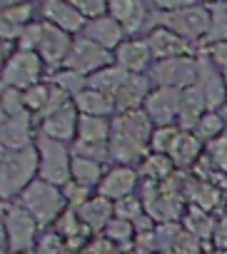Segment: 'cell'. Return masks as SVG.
I'll use <instances>...</instances> for the list:
<instances>
[{
  "label": "cell",
  "instance_id": "obj_1",
  "mask_svg": "<svg viewBox=\"0 0 227 254\" xmlns=\"http://www.w3.org/2000/svg\"><path fill=\"white\" fill-rule=\"evenodd\" d=\"M35 172H40L38 147L3 150V157H0V192H3V199L10 202L20 197L35 182Z\"/></svg>",
  "mask_w": 227,
  "mask_h": 254
},
{
  "label": "cell",
  "instance_id": "obj_44",
  "mask_svg": "<svg viewBox=\"0 0 227 254\" xmlns=\"http://www.w3.org/2000/svg\"><path fill=\"white\" fill-rule=\"evenodd\" d=\"M207 157H210L215 170L227 172V135H222L207 145Z\"/></svg>",
  "mask_w": 227,
  "mask_h": 254
},
{
  "label": "cell",
  "instance_id": "obj_28",
  "mask_svg": "<svg viewBox=\"0 0 227 254\" xmlns=\"http://www.w3.org/2000/svg\"><path fill=\"white\" fill-rule=\"evenodd\" d=\"M202 155V140L195 135V132H187L182 130L180 140L175 142L172 152H170V160L175 167H192Z\"/></svg>",
  "mask_w": 227,
  "mask_h": 254
},
{
  "label": "cell",
  "instance_id": "obj_35",
  "mask_svg": "<svg viewBox=\"0 0 227 254\" xmlns=\"http://www.w3.org/2000/svg\"><path fill=\"white\" fill-rule=\"evenodd\" d=\"M202 142H212V140H217V137H222V132H225V117L220 115V112H205V117L197 122V127L192 130Z\"/></svg>",
  "mask_w": 227,
  "mask_h": 254
},
{
  "label": "cell",
  "instance_id": "obj_38",
  "mask_svg": "<svg viewBox=\"0 0 227 254\" xmlns=\"http://www.w3.org/2000/svg\"><path fill=\"white\" fill-rule=\"evenodd\" d=\"M53 85H58L63 92H68L70 97H75V95H80L85 87H87V77L85 75H80V72H75V70H58L55 75H53Z\"/></svg>",
  "mask_w": 227,
  "mask_h": 254
},
{
  "label": "cell",
  "instance_id": "obj_3",
  "mask_svg": "<svg viewBox=\"0 0 227 254\" xmlns=\"http://www.w3.org/2000/svg\"><path fill=\"white\" fill-rule=\"evenodd\" d=\"M152 20H155V25H162V28L172 30L175 35H180L187 43L207 38V30H210V10H207V5H195V3H185L177 10L152 13Z\"/></svg>",
  "mask_w": 227,
  "mask_h": 254
},
{
  "label": "cell",
  "instance_id": "obj_46",
  "mask_svg": "<svg viewBox=\"0 0 227 254\" xmlns=\"http://www.w3.org/2000/svg\"><path fill=\"white\" fill-rule=\"evenodd\" d=\"M212 244L217 252H227V217H220L212 232Z\"/></svg>",
  "mask_w": 227,
  "mask_h": 254
},
{
  "label": "cell",
  "instance_id": "obj_27",
  "mask_svg": "<svg viewBox=\"0 0 227 254\" xmlns=\"http://www.w3.org/2000/svg\"><path fill=\"white\" fill-rule=\"evenodd\" d=\"M148 145L138 142V140H130V137H123V135H115L112 132L110 137V157L120 162V165H133V162H140L148 157Z\"/></svg>",
  "mask_w": 227,
  "mask_h": 254
},
{
  "label": "cell",
  "instance_id": "obj_45",
  "mask_svg": "<svg viewBox=\"0 0 227 254\" xmlns=\"http://www.w3.org/2000/svg\"><path fill=\"white\" fill-rule=\"evenodd\" d=\"M63 194H65V199L73 204V207H82L87 199H90V194H87V187H82V185H77V182H68L65 187H63Z\"/></svg>",
  "mask_w": 227,
  "mask_h": 254
},
{
  "label": "cell",
  "instance_id": "obj_16",
  "mask_svg": "<svg viewBox=\"0 0 227 254\" xmlns=\"http://www.w3.org/2000/svg\"><path fill=\"white\" fill-rule=\"evenodd\" d=\"M145 40L150 45L152 58H157V63L160 60H170V58H182V55L190 53V43L182 40L180 35H175L172 30L162 28V25H152Z\"/></svg>",
  "mask_w": 227,
  "mask_h": 254
},
{
  "label": "cell",
  "instance_id": "obj_40",
  "mask_svg": "<svg viewBox=\"0 0 227 254\" xmlns=\"http://www.w3.org/2000/svg\"><path fill=\"white\" fill-rule=\"evenodd\" d=\"M73 5L80 10V15L87 23L110 15V3H107V0H73Z\"/></svg>",
  "mask_w": 227,
  "mask_h": 254
},
{
  "label": "cell",
  "instance_id": "obj_17",
  "mask_svg": "<svg viewBox=\"0 0 227 254\" xmlns=\"http://www.w3.org/2000/svg\"><path fill=\"white\" fill-rule=\"evenodd\" d=\"M0 142L3 150H25L33 147V115H18V117H3L0 125Z\"/></svg>",
  "mask_w": 227,
  "mask_h": 254
},
{
  "label": "cell",
  "instance_id": "obj_10",
  "mask_svg": "<svg viewBox=\"0 0 227 254\" xmlns=\"http://www.w3.org/2000/svg\"><path fill=\"white\" fill-rule=\"evenodd\" d=\"M77 122H80V112L75 110L73 102L63 105L58 112H53L50 117H45L40 122V135L50 137L55 142H75L77 140Z\"/></svg>",
  "mask_w": 227,
  "mask_h": 254
},
{
  "label": "cell",
  "instance_id": "obj_47",
  "mask_svg": "<svg viewBox=\"0 0 227 254\" xmlns=\"http://www.w3.org/2000/svg\"><path fill=\"white\" fill-rule=\"evenodd\" d=\"M207 58L217 65V67H222V70H227V43H217V45H210L207 48Z\"/></svg>",
  "mask_w": 227,
  "mask_h": 254
},
{
  "label": "cell",
  "instance_id": "obj_41",
  "mask_svg": "<svg viewBox=\"0 0 227 254\" xmlns=\"http://www.w3.org/2000/svg\"><path fill=\"white\" fill-rule=\"evenodd\" d=\"M133 234H135L133 222L120 219V217H115V219H112V222L105 227V237H107V242H120V244H125V242L133 239Z\"/></svg>",
  "mask_w": 227,
  "mask_h": 254
},
{
  "label": "cell",
  "instance_id": "obj_25",
  "mask_svg": "<svg viewBox=\"0 0 227 254\" xmlns=\"http://www.w3.org/2000/svg\"><path fill=\"white\" fill-rule=\"evenodd\" d=\"M130 75L133 72H128L120 65H107V67H102V70H97L95 75L87 77V87L100 90V92H105V95H110L112 100H115V95L123 90V85L128 82Z\"/></svg>",
  "mask_w": 227,
  "mask_h": 254
},
{
  "label": "cell",
  "instance_id": "obj_32",
  "mask_svg": "<svg viewBox=\"0 0 227 254\" xmlns=\"http://www.w3.org/2000/svg\"><path fill=\"white\" fill-rule=\"evenodd\" d=\"M23 100H25V107H28V112L33 115V120H38V117L48 110V105H50V100H53V85L40 82V85L25 90V92H23Z\"/></svg>",
  "mask_w": 227,
  "mask_h": 254
},
{
  "label": "cell",
  "instance_id": "obj_34",
  "mask_svg": "<svg viewBox=\"0 0 227 254\" xmlns=\"http://www.w3.org/2000/svg\"><path fill=\"white\" fill-rule=\"evenodd\" d=\"M210 10V30H207V38L212 45L217 43H227V5H207Z\"/></svg>",
  "mask_w": 227,
  "mask_h": 254
},
{
  "label": "cell",
  "instance_id": "obj_43",
  "mask_svg": "<svg viewBox=\"0 0 227 254\" xmlns=\"http://www.w3.org/2000/svg\"><path fill=\"white\" fill-rule=\"evenodd\" d=\"M143 212H145V204L138 197H133V194L125 197V199H120V202H115V217H120V219L138 222L143 217Z\"/></svg>",
  "mask_w": 227,
  "mask_h": 254
},
{
  "label": "cell",
  "instance_id": "obj_15",
  "mask_svg": "<svg viewBox=\"0 0 227 254\" xmlns=\"http://www.w3.org/2000/svg\"><path fill=\"white\" fill-rule=\"evenodd\" d=\"M112 132L130 137V140H138V142L150 147V137L155 132V125H152V120L148 117L145 110H130V112H120V115L112 117Z\"/></svg>",
  "mask_w": 227,
  "mask_h": 254
},
{
  "label": "cell",
  "instance_id": "obj_5",
  "mask_svg": "<svg viewBox=\"0 0 227 254\" xmlns=\"http://www.w3.org/2000/svg\"><path fill=\"white\" fill-rule=\"evenodd\" d=\"M45 63L38 53L30 50H15L10 53V58L5 60V70H3V85L13 87V90H30L35 85H40Z\"/></svg>",
  "mask_w": 227,
  "mask_h": 254
},
{
  "label": "cell",
  "instance_id": "obj_23",
  "mask_svg": "<svg viewBox=\"0 0 227 254\" xmlns=\"http://www.w3.org/2000/svg\"><path fill=\"white\" fill-rule=\"evenodd\" d=\"M73 105L80 115H92V117H110L112 112H118L115 100L100 90H92V87H85L80 95H75Z\"/></svg>",
  "mask_w": 227,
  "mask_h": 254
},
{
  "label": "cell",
  "instance_id": "obj_6",
  "mask_svg": "<svg viewBox=\"0 0 227 254\" xmlns=\"http://www.w3.org/2000/svg\"><path fill=\"white\" fill-rule=\"evenodd\" d=\"M197 67L200 60H195L192 55H182V58H170V60H160L152 65L150 80L157 87H172V90H187L197 82Z\"/></svg>",
  "mask_w": 227,
  "mask_h": 254
},
{
  "label": "cell",
  "instance_id": "obj_48",
  "mask_svg": "<svg viewBox=\"0 0 227 254\" xmlns=\"http://www.w3.org/2000/svg\"><path fill=\"white\" fill-rule=\"evenodd\" d=\"M222 75H225V85H227V70H225V72H222Z\"/></svg>",
  "mask_w": 227,
  "mask_h": 254
},
{
  "label": "cell",
  "instance_id": "obj_24",
  "mask_svg": "<svg viewBox=\"0 0 227 254\" xmlns=\"http://www.w3.org/2000/svg\"><path fill=\"white\" fill-rule=\"evenodd\" d=\"M112 212H115V202H110V199H105V197H90L80 209H77V214H80V222L85 224V227H90V229H95V232H100V229H105L110 222H112Z\"/></svg>",
  "mask_w": 227,
  "mask_h": 254
},
{
  "label": "cell",
  "instance_id": "obj_36",
  "mask_svg": "<svg viewBox=\"0 0 227 254\" xmlns=\"http://www.w3.org/2000/svg\"><path fill=\"white\" fill-rule=\"evenodd\" d=\"M172 160L167 157V155H148L145 160H143V175L145 177H150L152 182H165L167 177H170V172H172Z\"/></svg>",
  "mask_w": 227,
  "mask_h": 254
},
{
  "label": "cell",
  "instance_id": "obj_8",
  "mask_svg": "<svg viewBox=\"0 0 227 254\" xmlns=\"http://www.w3.org/2000/svg\"><path fill=\"white\" fill-rule=\"evenodd\" d=\"M35 229L38 222L30 217V212H25L20 204L15 209L5 207V239L10 254H25L35 244Z\"/></svg>",
  "mask_w": 227,
  "mask_h": 254
},
{
  "label": "cell",
  "instance_id": "obj_13",
  "mask_svg": "<svg viewBox=\"0 0 227 254\" xmlns=\"http://www.w3.org/2000/svg\"><path fill=\"white\" fill-rule=\"evenodd\" d=\"M45 23V20H43ZM73 43L75 38L63 33L60 28L45 23V30H43V40L38 45V55L43 58V63L48 67H58V65H65L68 58H70V50H73Z\"/></svg>",
  "mask_w": 227,
  "mask_h": 254
},
{
  "label": "cell",
  "instance_id": "obj_30",
  "mask_svg": "<svg viewBox=\"0 0 227 254\" xmlns=\"http://www.w3.org/2000/svg\"><path fill=\"white\" fill-rule=\"evenodd\" d=\"M182 224H185V229L192 237H197L202 242V239H212V232H215V224L217 222L210 217V212H205L200 207H190L187 214L182 217Z\"/></svg>",
  "mask_w": 227,
  "mask_h": 254
},
{
  "label": "cell",
  "instance_id": "obj_18",
  "mask_svg": "<svg viewBox=\"0 0 227 254\" xmlns=\"http://www.w3.org/2000/svg\"><path fill=\"white\" fill-rule=\"evenodd\" d=\"M110 15L123 25L125 35H138L145 28V20L152 18V13H148V5L138 0H110Z\"/></svg>",
  "mask_w": 227,
  "mask_h": 254
},
{
  "label": "cell",
  "instance_id": "obj_37",
  "mask_svg": "<svg viewBox=\"0 0 227 254\" xmlns=\"http://www.w3.org/2000/svg\"><path fill=\"white\" fill-rule=\"evenodd\" d=\"M190 197H192V207H200V209H205V212H212L215 207L222 204V192H220L217 187L207 185V182L195 185V190L190 192Z\"/></svg>",
  "mask_w": 227,
  "mask_h": 254
},
{
  "label": "cell",
  "instance_id": "obj_12",
  "mask_svg": "<svg viewBox=\"0 0 227 254\" xmlns=\"http://www.w3.org/2000/svg\"><path fill=\"white\" fill-rule=\"evenodd\" d=\"M40 13H43V20L60 28L63 33L73 35V33H80L85 30L87 20L80 15V10L68 3V0H45V3H40Z\"/></svg>",
  "mask_w": 227,
  "mask_h": 254
},
{
  "label": "cell",
  "instance_id": "obj_39",
  "mask_svg": "<svg viewBox=\"0 0 227 254\" xmlns=\"http://www.w3.org/2000/svg\"><path fill=\"white\" fill-rule=\"evenodd\" d=\"M73 157H85V160H95V162H105L110 160V142L107 145H95V142H73Z\"/></svg>",
  "mask_w": 227,
  "mask_h": 254
},
{
  "label": "cell",
  "instance_id": "obj_20",
  "mask_svg": "<svg viewBox=\"0 0 227 254\" xmlns=\"http://www.w3.org/2000/svg\"><path fill=\"white\" fill-rule=\"evenodd\" d=\"M150 58H152V53H150V45H148L145 38H128V40L115 50L118 65L125 67V70L133 72V75H140V72L150 65Z\"/></svg>",
  "mask_w": 227,
  "mask_h": 254
},
{
  "label": "cell",
  "instance_id": "obj_42",
  "mask_svg": "<svg viewBox=\"0 0 227 254\" xmlns=\"http://www.w3.org/2000/svg\"><path fill=\"white\" fill-rule=\"evenodd\" d=\"M25 112H28V107H25L23 92L5 87L3 90V117H18V115H25Z\"/></svg>",
  "mask_w": 227,
  "mask_h": 254
},
{
  "label": "cell",
  "instance_id": "obj_26",
  "mask_svg": "<svg viewBox=\"0 0 227 254\" xmlns=\"http://www.w3.org/2000/svg\"><path fill=\"white\" fill-rule=\"evenodd\" d=\"M110 137H112V120H110V117L80 115V122H77V140H80V142L107 145Z\"/></svg>",
  "mask_w": 227,
  "mask_h": 254
},
{
  "label": "cell",
  "instance_id": "obj_7",
  "mask_svg": "<svg viewBox=\"0 0 227 254\" xmlns=\"http://www.w3.org/2000/svg\"><path fill=\"white\" fill-rule=\"evenodd\" d=\"M107 65H112L110 50L100 48L97 43L87 40L85 35L75 38L73 50H70V58H68V63H65L68 70H75V72L90 77V75H95L97 70H102V67H107Z\"/></svg>",
  "mask_w": 227,
  "mask_h": 254
},
{
  "label": "cell",
  "instance_id": "obj_4",
  "mask_svg": "<svg viewBox=\"0 0 227 254\" xmlns=\"http://www.w3.org/2000/svg\"><path fill=\"white\" fill-rule=\"evenodd\" d=\"M38 155H40V180L55 185V187H65L73 180V155L63 142H55L50 137L38 135Z\"/></svg>",
  "mask_w": 227,
  "mask_h": 254
},
{
  "label": "cell",
  "instance_id": "obj_31",
  "mask_svg": "<svg viewBox=\"0 0 227 254\" xmlns=\"http://www.w3.org/2000/svg\"><path fill=\"white\" fill-rule=\"evenodd\" d=\"M35 8H38L35 3H3V10H0V23L25 30L30 23H35L33 20V10Z\"/></svg>",
  "mask_w": 227,
  "mask_h": 254
},
{
  "label": "cell",
  "instance_id": "obj_21",
  "mask_svg": "<svg viewBox=\"0 0 227 254\" xmlns=\"http://www.w3.org/2000/svg\"><path fill=\"white\" fill-rule=\"evenodd\" d=\"M150 77L145 75H130L128 82L123 85V90L115 95V110L120 112H130V110H140V105H145L148 95H150Z\"/></svg>",
  "mask_w": 227,
  "mask_h": 254
},
{
  "label": "cell",
  "instance_id": "obj_2",
  "mask_svg": "<svg viewBox=\"0 0 227 254\" xmlns=\"http://www.w3.org/2000/svg\"><path fill=\"white\" fill-rule=\"evenodd\" d=\"M65 202L68 199H65L63 190L50 185V182H45V180H40V177L18 197V204L25 212H30V217L40 227L58 222L63 217V212H65Z\"/></svg>",
  "mask_w": 227,
  "mask_h": 254
},
{
  "label": "cell",
  "instance_id": "obj_19",
  "mask_svg": "<svg viewBox=\"0 0 227 254\" xmlns=\"http://www.w3.org/2000/svg\"><path fill=\"white\" fill-rule=\"evenodd\" d=\"M82 35H85L87 40L97 43V45L105 48V50H118V48L125 43V30H123V25L112 18V15L90 20V23L85 25Z\"/></svg>",
  "mask_w": 227,
  "mask_h": 254
},
{
  "label": "cell",
  "instance_id": "obj_33",
  "mask_svg": "<svg viewBox=\"0 0 227 254\" xmlns=\"http://www.w3.org/2000/svg\"><path fill=\"white\" fill-rule=\"evenodd\" d=\"M180 135H182V130H180L177 125L155 127V132H152V137H150V150H152L155 155H167V157H170V152H172L175 142L180 140Z\"/></svg>",
  "mask_w": 227,
  "mask_h": 254
},
{
  "label": "cell",
  "instance_id": "obj_22",
  "mask_svg": "<svg viewBox=\"0 0 227 254\" xmlns=\"http://www.w3.org/2000/svg\"><path fill=\"white\" fill-rule=\"evenodd\" d=\"M205 112H210V107H207V100H205V95L192 85V87H187V90H182V102H180V120H177V127L180 130H187V132H192L195 127H197V122L205 117Z\"/></svg>",
  "mask_w": 227,
  "mask_h": 254
},
{
  "label": "cell",
  "instance_id": "obj_14",
  "mask_svg": "<svg viewBox=\"0 0 227 254\" xmlns=\"http://www.w3.org/2000/svg\"><path fill=\"white\" fill-rule=\"evenodd\" d=\"M135 185H138V170H133L128 165H115L105 172V177L97 187V194L110 202H120L133 194Z\"/></svg>",
  "mask_w": 227,
  "mask_h": 254
},
{
  "label": "cell",
  "instance_id": "obj_9",
  "mask_svg": "<svg viewBox=\"0 0 227 254\" xmlns=\"http://www.w3.org/2000/svg\"><path fill=\"white\" fill-rule=\"evenodd\" d=\"M180 102H182V90L155 87L148 95L143 110L148 112V117L152 120L155 127H167L180 120Z\"/></svg>",
  "mask_w": 227,
  "mask_h": 254
},
{
  "label": "cell",
  "instance_id": "obj_11",
  "mask_svg": "<svg viewBox=\"0 0 227 254\" xmlns=\"http://www.w3.org/2000/svg\"><path fill=\"white\" fill-rule=\"evenodd\" d=\"M195 87L205 95L210 112H215L217 107H222L227 102V85H225V75H220V67L205 55L200 58V67H197V82Z\"/></svg>",
  "mask_w": 227,
  "mask_h": 254
},
{
  "label": "cell",
  "instance_id": "obj_29",
  "mask_svg": "<svg viewBox=\"0 0 227 254\" xmlns=\"http://www.w3.org/2000/svg\"><path fill=\"white\" fill-rule=\"evenodd\" d=\"M107 170H102L100 162L95 160H85V157H73V182L82 185V187H100L102 177Z\"/></svg>",
  "mask_w": 227,
  "mask_h": 254
}]
</instances>
